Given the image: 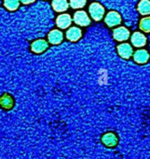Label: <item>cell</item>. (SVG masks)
<instances>
[{
	"mask_svg": "<svg viewBox=\"0 0 150 159\" xmlns=\"http://www.w3.org/2000/svg\"><path fill=\"white\" fill-rule=\"evenodd\" d=\"M57 25L60 27V28H67L70 25H71V17L68 15V14H62L60 15L58 18H57Z\"/></svg>",
	"mask_w": 150,
	"mask_h": 159,
	"instance_id": "11",
	"label": "cell"
},
{
	"mask_svg": "<svg viewBox=\"0 0 150 159\" xmlns=\"http://www.w3.org/2000/svg\"><path fill=\"white\" fill-rule=\"evenodd\" d=\"M52 7L56 11H64L68 9V2L66 0H53Z\"/></svg>",
	"mask_w": 150,
	"mask_h": 159,
	"instance_id": "15",
	"label": "cell"
},
{
	"mask_svg": "<svg viewBox=\"0 0 150 159\" xmlns=\"http://www.w3.org/2000/svg\"><path fill=\"white\" fill-rule=\"evenodd\" d=\"M47 48H48V43L46 40H43V39L36 40L32 44V51L36 53H40V52H44Z\"/></svg>",
	"mask_w": 150,
	"mask_h": 159,
	"instance_id": "12",
	"label": "cell"
},
{
	"mask_svg": "<svg viewBox=\"0 0 150 159\" xmlns=\"http://www.w3.org/2000/svg\"><path fill=\"white\" fill-rule=\"evenodd\" d=\"M120 23H121V17L117 11H110L107 13L105 17V24L108 26L113 27L119 25Z\"/></svg>",
	"mask_w": 150,
	"mask_h": 159,
	"instance_id": "4",
	"label": "cell"
},
{
	"mask_svg": "<svg viewBox=\"0 0 150 159\" xmlns=\"http://www.w3.org/2000/svg\"><path fill=\"white\" fill-rule=\"evenodd\" d=\"M138 11L142 15L150 14V1L149 0H142L138 4Z\"/></svg>",
	"mask_w": 150,
	"mask_h": 159,
	"instance_id": "14",
	"label": "cell"
},
{
	"mask_svg": "<svg viewBox=\"0 0 150 159\" xmlns=\"http://www.w3.org/2000/svg\"><path fill=\"white\" fill-rule=\"evenodd\" d=\"M13 105H14V100L11 95L5 94L0 98V106H1L3 109L11 110V109H12Z\"/></svg>",
	"mask_w": 150,
	"mask_h": 159,
	"instance_id": "9",
	"label": "cell"
},
{
	"mask_svg": "<svg viewBox=\"0 0 150 159\" xmlns=\"http://www.w3.org/2000/svg\"><path fill=\"white\" fill-rule=\"evenodd\" d=\"M131 43L135 47H143L146 44V38L140 32H135L131 36Z\"/></svg>",
	"mask_w": 150,
	"mask_h": 159,
	"instance_id": "8",
	"label": "cell"
},
{
	"mask_svg": "<svg viewBox=\"0 0 150 159\" xmlns=\"http://www.w3.org/2000/svg\"><path fill=\"white\" fill-rule=\"evenodd\" d=\"M101 141L106 148H115L118 144V138L116 133L109 131L102 136Z\"/></svg>",
	"mask_w": 150,
	"mask_h": 159,
	"instance_id": "1",
	"label": "cell"
},
{
	"mask_svg": "<svg viewBox=\"0 0 150 159\" xmlns=\"http://www.w3.org/2000/svg\"><path fill=\"white\" fill-rule=\"evenodd\" d=\"M139 27L142 31L144 32H150V16L149 17H145V18H143L141 21H140V25H139Z\"/></svg>",
	"mask_w": 150,
	"mask_h": 159,
	"instance_id": "16",
	"label": "cell"
},
{
	"mask_svg": "<svg viewBox=\"0 0 150 159\" xmlns=\"http://www.w3.org/2000/svg\"><path fill=\"white\" fill-rule=\"evenodd\" d=\"M62 33L59 30H53L49 34V41L51 44H58L62 40Z\"/></svg>",
	"mask_w": 150,
	"mask_h": 159,
	"instance_id": "13",
	"label": "cell"
},
{
	"mask_svg": "<svg viewBox=\"0 0 150 159\" xmlns=\"http://www.w3.org/2000/svg\"><path fill=\"white\" fill-rule=\"evenodd\" d=\"M21 1H22L24 4H30V3L34 2L35 0H21Z\"/></svg>",
	"mask_w": 150,
	"mask_h": 159,
	"instance_id": "19",
	"label": "cell"
},
{
	"mask_svg": "<svg viewBox=\"0 0 150 159\" xmlns=\"http://www.w3.org/2000/svg\"><path fill=\"white\" fill-rule=\"evenodd\" d=\"M118 52L124 59H129L133 53L131 46L128 43H123L118 46Z\"/></svg>",
	"mask_w": 150,
	"mask_h": 159,
	"instance_id": "6",
	"label": "cell"
},
{
	"mask_svg": "<svg viewBox=\"0 0 150 159\" xmlns=\"http://www.w3.org/2000/svg\"><path fill=\"white\" fill-rule=\"evenodd\" d=\"M82 32L79 27H71L66 32V37L71 41H77L81 38Z\"/></svg>",
	"mask_w": 150,
	"mask_h": 159,
	"instance_id": "10",
	"label": "cell"
},
{
	"mask_svg": "<svg viewBox=\"0 0 150 159\" xmlns=\"http://www.w3.org/2000/svg\"><path fill=\"white\" fill-rule=\"evenodd\" d=\"M20 1L19 0H5L4 5L10 11H15L19 7Z\"/></svg>",
	"mask_w": 150,
	"mask_h": 159,
	"instance_id": "17",
	"label": "cell"
},
{
	"mask_svg": "<svg viewBox=\"0 0 150 159\" xmlns=\"http://www.w3.org/2000/svg\"><path fill=\"white\" fill-rule=\"evenodd\" d=\"M70 5L73 9H80L86 5V0H70Z\"/></svg>",
	"mask_w": 150,
	"mask_h": 159,
	"instance_id": "18",
	"label": "cell"
},
{
	"mask_svg": "<svg viewBox=\"0 0 150 159\" xmlns=\"http://www.w3.org/2000/svg\"><path fill=\"white\" fill-rule=\"evenodd\" d=\"M133 59L137 64H145L149 59V53L146 50H138L134 52Z\"/></svg>",
	"mask_w": 150,
	"mask_h": 159,
	"instance_id": "7",
	"label": "cell"
},
{
	"mask_svg": "<svg viewBox=\"0 0 150 159\" xmlns=\"http://www.w3.org/2000/svg\"><path fill=\"white\" fill-rule=\"evenodd\" d=\"M89 11L94 21H101L105 15V9L99 3H92L90 6Z\"/></svg>",
	"mask_w": 150,
	"mask_h": 159,
	"instance_id": "2",
	"label": "cell"
},
{
	"mask_svg": "<svg viewBox=\"0 0 150 159\" xmlns=\"http://www.w3.org/2000/svg\"><path fill=\"white\" fill-rule=\"evenodd\" d=\"M113 36H114V39L116 40H118V41H124V40H127L130 37V31L126 28V27H118L117 29L114 30L113 32Z\"/></svg>",
	"mask_w": 150,
	"mask_h": 159,
	"instance_id": "5",
	"label": "cell"
},
{
	"mask_svg": "<svg viewBox=\"0 0 150 159\" xmlns=\"http://www.w3.org/2000/svg\"><path fill=\"white\" fill-rule=\"evenodd\" d=\"M74 21L76 24H78L79 25H81V26H87L91 23V20H90L89 16L87 15V13L82 11H77L75 13Z\"/></svg>",
	"mask_w": 150,
	"mask_h": 159,
	"instance_id": "3",
	"label": "cell"
}]
</instances>
